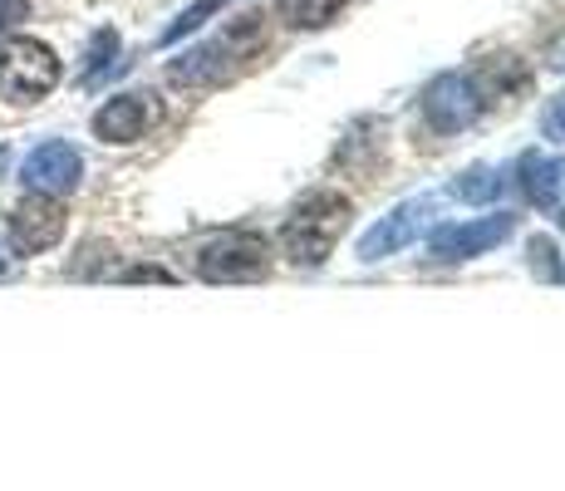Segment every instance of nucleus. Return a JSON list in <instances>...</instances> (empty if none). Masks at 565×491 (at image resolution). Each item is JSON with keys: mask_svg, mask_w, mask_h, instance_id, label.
I'll use <instances>...</instances> for the list:
<instances>
[{"mask_svg": "<svg viewBox=\"0 0 565 491\" xmlns=\"http://www.w3.org/2000/svg\"><path fill=\"white\" fill-rule=\"evenodd\" d=\"M266 45V20L260 15H236L222 35H212L206 45L178 54L168 64V79L182 89H198V84H222L242 70L246 60H256V50Z\"/></svg>", "mask_w": 565, "mask_h": 491, "instance_id": "f257e3e1", "label": "nucleus"}, {"mask_svg": "<svg viewBox=\"0 0 565 491\" xmlns=\"http://www.w3.org/2000/svg\"><path fill=\"white\" fill-rule=\"evenodd\" d=\"M344 226H350V202L340 192H306L280 226V246L296 266H324Z\"/></svg>", "mask_w": 565, "mask_h": 491, "instance_id": "f03ea898", "label": "nucleus"}, {"mask_svg": "<svg viewBox=\"0 0 565 491\" xmlns=\"http://www.w3.org/2000/svg\"><path fill=\"white\" fill-rule=\"evenodd\" d=\"M60 84V54L45 40H0V98L6 104H40Z\"/></svg>", "mask_w": 565, "mask_h": 491, "instance_id": "7ed1b4c3", "label": "nucleus"}, {"mask_svg": "<svg viewBox=\"0 0 565 491\" xmlns=\"http://www.w3.org/2000/svg\"><path fill=\"white\" fill-rule=\"evenodd\" d=\"M270 270V246L256 232H222L198 250V276L212 286H252L266 280Z\"/></svg>", "mask_w": 565, "mask_h": 491, "instance_id": "20e7f679", "label": "nucleus"}, {"mask_svg": "<svg viewBox=\"0 0 565 491\" xmlns=\"http://www.w3.org/2000/svg\"><path fill=\"white\" fill-rule=\"evenodd\" d=\"M487 108H492V98L472 70H448L423 89V118H428L433 134H462Z\"/></svg>", "mask_w": 565, "mask_h": 491, "instance_id": "39448f33", "label": "nucleus"}, {"mask_svg": "<svg viewBox=\"0 0 565 491\" xmlns=\"http://www.w3.org/2000/svg\"><path fill=\"white\" fill-rule=\"evenodd\" d=\"M512 232H516L512 212L472 216V222H448V226H438V232L428 236L423 260H428V266H462V260H477V256H487L492 246H502Z\"/></svg>", "mask_w": 565, "mask_h": 491, "instance_id": "423d86ee", "label": "nucleus"}, {"mask_svg": "<svg viewBox=\"0 0 565 491\" xmlns=\"http://www.w3.org/2000/svg\"><path fill=\"white\" fill-rule=\"evenodd\" d=\"M433 216H438V202H433V196H408V202H398L388 216H379L360 242H354V256H360L364 266L398 256V250L413 246L423 232H428Z\"/></svg>", "mask_w": 565, "mask_h": 491, "instance_id": "0eeeda50", "label": "nucleus"}, {"mask_svg": "<svg viewBox=\"0 0 565 491\" xmlns=\"http://www.w3.org/2000/svg\"><path fill=\"white\" fill-rule=\"evenodd\" d=\"M84 178V152L64 138H50V143L30 148V158L20 162V182L30 192H45V196H70Z\"/></svg>", "mask_w": 565, "mask_h": 491, "instance_id": "6e6552de", "label": "nucleus"}, {"mask_svg": "<svg viewBox=\"0 0 565 491\" xmlns=\"http://www.w3.org/2000/svg\"><path fill=\"white\" fill-rule=\"evenodd\" d=\"M60 236H64V206H60V196L30 192L25 202L10 212V246H15L20 256L50 250Z\"/></svg>", "mask_w": 565, "mask_h": 491, "instance_id": "1a4fd4ad", "label": "nucleus"}, {"mask_svg": "<svg viewBox=\"0 0 565 491\" xmlns=\"http://www.w3.org/2000/svg\"><path fill=\"white\" fill-rule=\"evenodd\" d=\"M158 118H162V108L153 94H114L99 114H94V134H99L104 143L124 148V143H138Z\"/></svg>", "mask_w": 565, "mask_h": 491, "instance_id": "9d476101", "label": "nucleus"}, {"mask_svg": "<svg viewBox=\"0 0 565 491\" xmlns=\"http://www.w3.org/2000/svg\"><path fill=\"white\" fill-rule=\"evenodd\" d=\"M516 188L526 202H536L541 212H556L561 206V192H565V168L546 152H521L516 162Z\"/></svg>", "mask_w": 565, "mask_h": 491, "instance_id": "9b49d317", "label": "nucleus"}, {"mask_svg": "<svg viewBox=\"0 0 565 491\" xmlns=\"http://www.w3.org/2000/svg\"><path fill=\"white\" fill-rule=\"evenodd\" d=\"M344 10V0H280V20L290 30H324Z\"/></svg>", "mask_w": 565, "mask_h": 491, "instance_id": "f8f14e48", "label": "nucleus"}, {"mask_svg": "<svg viewBox=\"0 0 565 491\" xmlns=\"http://www.w3.org/2000/svg\"><path fill=\"white\" fill-rule=\"evenodd\" d=\"M502 188H507L502 172L487 168V162H477V168H467L462 178L448 182V192L462 196V202H497V196H502Z\"/></svg>", "mask_w": 565, "mask_h": 491, "instance_id": "ddd939ff", "label": "nucleus"}, {"mask_svg": "<svg viewBox=\"0 0 565 491\" xmlns=\"http://www.w3.org/2000/svg\"><path fill=\"white\" fill-rule=\"evenodd\" d=\"M114 54H118V35L114 30H99V35L89 40V50H84V70H79V84L89 89V84H99L108 70H114Z\"/></svg>", "mask_w": 565, "mask_h": 491, "instance_id": "4468645a", "label": "nucleus"}, {"mask_svg": "<svg viewBox=\"0 0 565 491\" xmlns=\"http://www.w3.org/2000/svg\"><path fill=\"white\" fill-rule=\"evenodd\" d=\"M226 6H236V0H198V6H188L178 20H172L168 30H162V45H178L182 35H192V30H202L206 20H212L216 10H226Z\"/></svg>", "mask_w": 565, "mask_h": 491, "instance_id": "2eb2a0df", "label": "nucleus"}, {"mask_svg": "<svg viewBox=\"0 0 565 491\" xmlns=\"http://www.w3.org/2000/svg\"><path fill=\"white\" fill-rule=\"evenodd\" d=\"M541 128H546L551 143H565V94L546 104V114H541Z\"/></svg>", "mask_w": 565, "mask_h": 491, "instance_id": "dca6fc26", "label": "nucleus"}, {"mask_svg": "<svg viewBox=\"0 0 565 491\" xmlns=\"http://www.w3.org/2000/svg\"><path fill=\"white\" fill-rule=\"evenodd\" d=\"M25 20H30V0H0V35H10Z\"/></svg>", "mask_w": 565, "mask_h": 491, "instance_id": "f3484780", "label": "nucleus"}, {"mask_svg": "<svg viewBox=\"0 0 565 491\" xmlns=\"http://www.w3.org/2000/svg\"><path fill=\"white\" fill-rule=\"evenodd\" d=\"M124 280H172V276L158 266H134V270H124Z\"/></svg>", "mask_w": 565, "mask_h": 491, "instance_id": "a211bd4d", "label": "nucleus"}, {"mask_svg": "<svg viewBox=\"0 0 565 491\" xmlns=\"http://www.w3.org/2000/svg\"><path fill=\"white\" fill-rule=\"evenodd\" d=\"M556 212H561V216H556V226H561V232H565V206H556Z\"/></svg>", "mask_w": 565, "mask_h": 491, "instance_id": "6ab92c4d", "label": "nucleus"}, {"mask_svg": "<svg viewBox=\"0 0 565 491\" xmlns=\"http://www.w3.org/2000/svg\"><path fill=\"white\" fill-rule=\"evenodd\" d=\"M6 158H10V152H6V148H0V162H6Z\"/></svg>", "mask_w": 565, "mask_h": 491, "instance_id": "aec40b11", "label": "nucleus"}]
</instances>
